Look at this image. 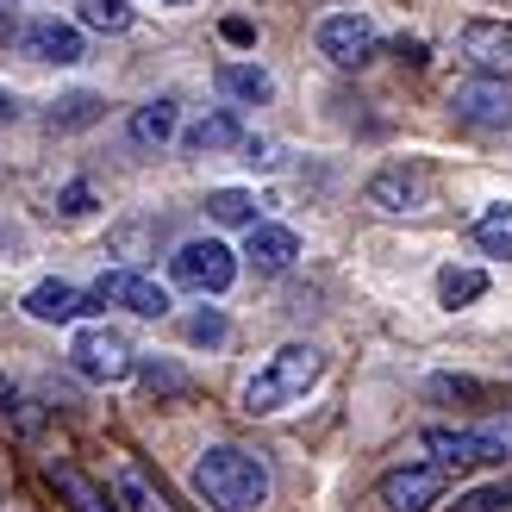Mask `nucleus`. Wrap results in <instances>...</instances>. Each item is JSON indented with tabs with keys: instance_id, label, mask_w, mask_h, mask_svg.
<instances>
[{
	"instance_id": "nucleus-1",
	"label": "nucleus",
	"mask_w": 512,
	"mask_h": 512,
	"mask_svg": "<svg viewBox=\"0 0 512 512\" xmlns=\"http://www.w3.org/2000/svg\"><path fill=\"white\" fill-rule=\"evenodd\" d=\"M194 500L207 512H263L269 506V463L244 444H213L194 463Z\"/></svg>"
},
{
	"instance_id": "nucleus-2",
	"label": "nucleus",
	"mask_w": 512,
	"mask_h": 512,
	"mask_svg": "<svg viewBox=\"0 0 512 512\" xmlns=\"http://www.w3.org/2000/svg\"><path fill=\"white\" fill-rule=\"evenodd\" d=\"M319 375H325V356H319L313 344H281L269 363L250 375V388H244V413H281V406H294Z\"/></svg>"
},
{
	"instance_id": "nucleus-3",
	"label": "nucleus",
	"mask_w": 512,
	"mask_h": 512,
	"mask_svg": "<svg viewBox=\"0 0 512 512\" xmlns=\"http://www.w3.org/2000/svg\"><path fill=\"white\" fill-rule=\"evenodd\" d=\"M419 450H431V463H444V469H488L512 456V438L481 431V425H425Z\"/></svg>"
},
{
	"instance_id": "nucleus-4",
	"label": "nucleus",
	"mask_w": 512,
	"mask_h": 512,
	"mask_svg": "<svg viewBox=\"0 0 512 512\" xmlns=\"http://www.w3.org/2000/svg\"><path fill=\"white\" fill-rule=\"evenodd\" d=\"M69 363H75V375H82V381L113 388V381H125V375L138 369V356H132V344H125L119 331H107V325H82V331H75V344H69Z\"/></svg>"
},
{
	"instance_id": "nucleus-5",
	"label": "nucleus",
	"mask_w": 512,
	"mask_h": 512,
	"mask_svg": "<svg viewBox=\"0 0 512 512\" xmlns=\"http://www.w3.org/2000/svg\"><path fill=\"white\" fill-rule=\"evenodd\" d=\"M169 275L175 288H194V294H225L238 281V256L225 250L219 238H188L182 250L169 256Z\"/></svg>"
},
{
	"instance_id": "nucleus-6",
	"label": "nucleus",
	"mask_w": 512,
	"mask_h": 512,
	"mask_svg": "<svg viewBox=\"0 0 512 512\" xmlns=\"http://www.w3.org/2000/svg\"><path fill=\"white\" fill-rule=\"evenodd\" d=\"M381 506L388 512H431V506H444L450 494V469L444 463H400L381 475Z\"/></svg>"
},
{
	"instance_id": "nucleus-7",
	"label": "nucleus",
	"mask_w": 512,
	"mask_h": 512,
	"mask_svg": "<svg viewBox=\"0 0 512 512\" xmlns=\"http://www.w3.org/2000/svg\"><path fill=\"white\" fill-rule=\"evenodd\" d=\"M88 306H125V313H138V319H163L169 313V288L163 281H150V275H138V269H107L88 288Z\"/></svg>"
},
{
	"instance_id": "nucleus-8",
	"label": "nucleus",
	"mask_w": 512,
	"mask_h": 512,
	"mask_svg": "<svg viewBox=\"0 0 512 512\" xmlns=\"http://www.w3.org/2000/svg\"><path fill=\"white\" fill-rule=\"evenodd\" d=\"M375 19L369 13H331L319 19V57H331L338 69H363L375 57Z\"/></svg>"
},
{
	"instance_id": "nucleus-9",
	"label": "nucleus",
	"mask_w": 512,
	"mask_h": 512,
	"mask_svg": "<svg viewBox=\"0 0 512 512\" xmlns=\"http://www.w3.org/2000/svg\"><path fill=\"white\" fill-rule=\"evenodd\" d=\"M369 207H381V213H425L431 207V169L425 163H388V169H375Z\"/></svg>"
},
{
	"instance_id": "nucleus-10",
	"label": "nucleus",
	"mask_w": 512,
	"mask_h": 512,
	"mask_svg": "<svg viewBox=\"0 0 512 512\" xmlns=\"http://www.w3.org/2000/svg\"><path fill=\"white\" fill-rule=\"evenodd\" d=\"M463 57L494 75V82H512V19H469L463 25Z\"/></svg>"
},
{
	"instance_id": "nucleus-11",
	"label": "nucleus",
	"mask_w": 512,
	"mask_h": 512,
	"mask_svg": "<svg viewBox=\"0 0 512 512\" xmlns=\"http://www.w3.org/2000/svg\"><path fill=\"white\" fill-rule=\"evenodd\" d=\"M19 50H25L32 63H63V69L88 57L82 25H63V19H32V25L19 32Z\"/></svg>"
},
{
	"instance_id": "nucleus-12",
	"label": "nucleus",
	"mask_w": 512,
	"mask_h": 512,
	"mask_svg": "<svg viewBox=\"0 0 512 512\" xmlns=\"http://www.w3.org/2000/svg\"><path fill=\"white\" fill-rule=\"evenodd\" d=\"M113 500H119V512H182L138 456H119V463H113Z\"/></svg>"
},
{
	"instance_id": "nucleus-13",
	"label": "nucleus",
	"mask_w": 512,
	"mask_h": 512,
	"mask_svg": "<svg viewBox=\"0 0 512 512\" xmlns=\"http://www.w3.org/2000/svg\"><path fill=\"white\" fill-rule=\"evenodd\" d=\"M19 306H25V319H38V325H75L82 313H94L88 294L69 288V281H38V288L25 294Z\"/></svg>"
},
{
	"instance_id": "nucleus-14",
	"label": "nucleus",
	"mask_w": 512,
	"mask_h": 512,
	"mask_svg": "<svg viewBox=\"0 0 512 512\" xmlns=\"http://www.w3.org/2000/svg\"><path fill=\"white\" fill-rule=\"evenodd\" d=\"M450 107H456V119H469V125H506L512 119V94H506V82L481 75V82H463L450 94Z\"/></svg>"
},
{
	"instance_id": "nucleus-15",
	"label": "nucleus",
	"mask_w": 512,
	"mask_h": 512,
	"mask_svg": "<svg viewBox=\"0 0 512 512\" xmlns=\"http://www.w3.org/2000/svg\"><path fill=\"white\" fill-rule=\"evenodd\" d=\"M244 144V125H238V113H200L188 132H182V150L188 157H219V150H238Z\"/></svg>"
},
{
	"instance_id": "nucleus-16",
	"label": "nucleus",
	"mask_w": 512,
	"mask_h": 512,
	"mask_svg": "<svg viewBox=\"0 0 512 512\" xmlns=\"http://www.w3.org/2000/svg\"><path fill=\"white\" fill-rule=\"evenodd\" d=\"M125 132H132L138 150H163V144H175V132H182V107H175L169 94H163V100H144Z\"/></svg>"
},
{
	"instance_id": "nucleus-17",
	"label": "nucleus",
	"mask_w": 512,
	"mask_h": 512,
	"mask_svg": "<svg viewBox=\"0 0 512 512\" xmlns=\"http://www.w3.org/2000/svg\"><path fill=\"white\" fill-rule=\"evenodd\" d=\"M244 256L263 275H281V269H294V256H300V238L288 232V225H250V244H244Z\"/></svg>"
},
{
	"instance_id": "nucleus-18",
	"label": "nucleus",
	"mask_w": 512,
	"mask_h": 512,
	"mask_svg": "<svg viewBox=\"0 0 512 512\" xmlns=\"http://www.w3.org/2000/svg\"><path fill=\"white\" fill-rule=\"evenodd\" d=\"M50 488H57L75 512H119V500H113L107 488H100L94 475H82L75 463H50Z\"/></svg>"
},
{
	"instance_id": "nucleus-19",
	"label": "nucleus",
	"mask_w": 512,
	"mask_h": 512,
	"mask_svg": "<svg viewBox=\"0 0 512 512\" xmlns=\"http://www.w3.org/2000/svg\"><path fill=\"white\" fill-rule=\"evenodd\" d=\"M213 82H219L225 100H244V107H263V100L275 94L269 69H256V63H219V69H213Z\"/></svg>"
},
{
	"instance_id": "nucleus-20",
	"label": "nucleus",
	"mask_w": 512,
	"mask_h": 512,
	"mask_svg": "<svg viewBox=\"0 0 512 512\" xmlns=\"http://www.w3.org/2000/svg\"><path fill=\"white\" fill-rule=\"evenodd\" d=\"M107 119V100L100 94H63L50 107V132H82V125H100Z\"/></svg>"
},
{
	"instance_id": "nucleus-21",
	"label": "nucleus",
	"mask_w": 512,
	"mask_h": 512,
	"mask_svg": "<svg viewBox=\"0 0 512 512\" xmlns=\"http://www.w3.org/2000/svg\"><path fill=\"white\" fill-rule=\"evenodd\" d=\"M75 19L88 25V32H132V0H75Z\"/></svg>"
},
{
	"instance_id": "nucleus-22",
	"label": "nucleus",
	"mask_w": 512,
	"mask_h": 512,
	"mask_svg": "<svg viewBox=\"0 0 512 512\" xmlns=\"http://www.w3.org/2000/svg\"><path fill=\"white\" fill-rule=\"evenodd\" d=\"M475 244H481V256H506L512 263V207H481Z\"/></svg>"
},
{
	"instance_id": "nucleus-23",
	"label": "nucleus",
	"mask_w": 512,
	"mask_h": 512,
	"mask_svg": "<svg viewBox=\"0 0 512 512\" xmlns=\"http://www.w3.org/2000/svg\"><path fill=\"white\" fill-rule=\"evenodd\" d=\"M481 294H488V275L481 269H444L438 275V300L444 306H475Z\"/></svg>"
},
{
	"instance_id": "nucleus-24",
	"label": "nucleus",
	"mask_w": 512,
	"mask_h": 512,
	"mask_svg": "<svg viewBox=\"0 0 512 512\" xmlns=\"http://www.w3.org/2000/svg\"><path fill=\"white\" fill-rule=\"evenodd\" d=\"M207 219L213 225H256V200L244 188H219V194H207Z\"/></svg>"
},
{
	"instance_id": "nucleus-25",
	"label": "nucleus",
	"mask_w": 512,
	"mask_h": 512,
	"mask_svg": "<svg viewBox=\"0 0 512 512\" xmlns=\"http://www.w3.org/2000/svg\"><path fill=\"white\" fill-rule=\"evenodd\" d=\"M94 207H100V194H94L88 182H69V188L57 194V213H63V219H88Z\"/></svg>"
},
{
	"instance_id": "nucleus-26",
	"label": "nucleus",
	"mask_w": 512,
	"mask_h": 512,
	"mask_svg": "<svg viewBox=\"0 0 512 512\" xmlns=\"http://www.w3.org/2000/svg\"><path fill=\"white\" fill-rule=\"evenodd\" d=\"M225 331H232V325H225V313H213V306H207V313H194L188 319V344H225Z\"/></svg>"
},
{
	"instance_id": "nucleus-27",
	"label": "nucleus",
	"mask_w": 512,
	"mask_h": 512,
	"mask_svg": "<svg viewBox=\"0 0 512 512\" xmlns=\"http://www.w3.org/2000/svg\"><path fill=\"white\" fill-rule=\"evenodd\" d=\"M132 375H144V388H150V394H182V388H188L182 369H169V363H138Z\"/></svg>"
},
{
	"instance_id": "nucleus-28",
	"label": "nucleus",
	"mask_w": 512,
	"mask_h": 512,
	"mask_svg": "<svg viewBox=\"0 0 512 512\" xmlns=\"http://www.w3.org/2000/svg\"><path fill=\"white\" fill-rule=\"evenodd\" d=\"M481 394V381L469 375H431V400H475Z\"/></svg>"
},
{
	"instance_id": "nucleus-29",
	"label": "nucleus",
	"mask_w": 512,
	"mask_h": 512,
	"mask_svg": "<svg viewBox=\"0 0 512 512\" xmlns=\"http://www.w3.org/2000/svg\"><path fill=\"white\" fill-rule=\"evenodd\" d=\"M506 506H512V494H506V488H475V494L456 500V512H506Z\"/></svg>"
},
{
	"instance_id": "nucleus-30",
	"label": "nucleus",
	"mask_w": 512,
	"mask_h": 512,
	"mask_svg": "<svg viewBox=\"0 0 512 512\" xmlns=\"http://www.w3.org/2000/svg\"><path fill=\"white\" fill-rule=\"evenodd\" d=\"M219 32H225V44H256V25L250 19H225Z\"/></svg>"
},
{
	"instance_id": "nucleus-31",
	"label": "nucleus",
	"mask_w": 512,
	"mask_h": 512,
	"mask_svg": "<svg viewBox=\"0 0 512 512\" xmlns=\"http://www.w3.org/2000/svg\"><path fill=\"white\" fill-rule=\"evenodd\" d=\"M244 163H250V169H275L281 157H275V144L263 138V144H250V157H244Z\"/></svg>"
},
{
	"instance_id": "nucleus-32",
	"label": "nucleus",
	"mask_w": 512,
	"mask_h": 512,
	"mask_svg": "<svg viewBox=\"0 0 512 512\" xmlns=\"http://www.w3.org/2000/svg\"><path fill=\"white\" fill-rule=\"evenodd\" d=\"M13 38V19H7V0H0V44Z\"/></svg>"
},
{
	"instance_id": "nucleus-33",
	"label": "nucleus",
	"mask_w": 512,
	"mask_h": 512,
	"mask_svg": "<svg viewBox=\"0 0 512 512\" xmlns=\"http://www.w3.org/2000/svg\"><path fill=\"white\" fill-rule=\"evenodd\" d=\"M13 113H19V107H13V94H7V88H0V119H13Z\"/></svg>"
},
{
	"instance_id": "nucleus-34",
	"label": "nucleus",
	"mask_w": 512,
	"mask_h": 512,
	"mask_svg": "<svg viewBox=\"0 0 512 512\" xmlns=\"http://www.w3.org/2000/svg\"><path fill=\"white\" fill-rule=\"evenodd\" d=\"M7 406H13V388H7V381H0V413H7Z\"/></svg>"
},
{
	"instance_id": "nucleus-35",
	"label": "nucleus",
	"mask_w": 512,
	"mask_h": 512,
	"mask_svg": "<svg viewBox=\"0 0 512 512\" xmlns=\"http://www.w3.org/2000/svg\"><path fill=\"white\" fill-rule=\"evenodd\" d=\"M157 7H188V0H157Z\"/></svg>"
}]
</instances>
